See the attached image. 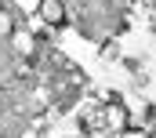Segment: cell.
Returning a JSON list of instances; mask_svg holds the SVG:
<instances>
[{"label":"cell","instance_id":"3","mask_svg":"<svg viewBox=\"0 0 156 138\" xmlns=\"http://www.w3.org/2000/svg\"><path fill=\"white\" fill-rule=\"evenodd\" d=\"M123 138H149L145 131H123Z\"/></svg>","mask_w":156,"mask_h":138},{"label":"cell","instance_id":"2","mask_svg":"<svg viewBox=\"0 0 156 138\" xmlns=\"http://www.w3.org/2000/svg\"><path fill=\"white\" fill-rule=\"evenodd\" d=\"M102 116H105V124H109V131H127V109H123L120 102H109Z\"/></svg>","mask_w":156,"mask_h":138},{"label":"cell","instance_id":"1","mask_svg":"<svg viewBox=\"0 0 156 138\" xmlns=\"http://www.w3.org/2000/svg\"><path fill=\"white\" fill-rule=\"evenodd\" d=\"M37 15L47 22V26H62V22H66V4H62V0H40Z\"/></svg>","mask_w":156,"mask_h":138}]
</instances>
